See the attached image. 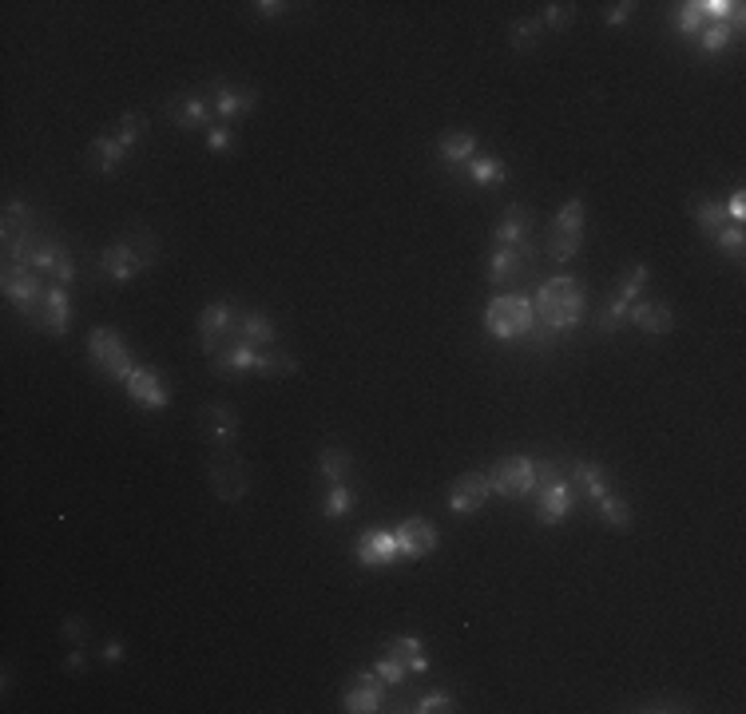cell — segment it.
<instances>
[{
    "mask_svg": "<svg viewBox=\"0 0 746 714\" xmlns=\"http://www.w3.org/2000/svg\"><path fill=\"white\" fill-rule=\"evenodd\" d=\"M536 318L556 334H568L584 318V282L572 274H560L536 290Z\"/></svg>",
    "mask_w": 746,
    "mask_h": 714,
    "instance_id": "1",
    "label": "cell"
},
{
    "mask_svg": "<svg viewBox=\"0 0 746 714\" xmlns=\"http://www.w3.org/2000/svg\"><path fill=\"white\" fill-rule=\"evenodd\" d=\"M532 322H536V310H532V302L524 294H496L485 310L488 334L500 342H520L532 330Z\"/></svg>",
    "mask_w": 746,
    "mask_h": 714,
    "instance_id": "2",
    "label": "cell"
},
{
    "mask_svg": "<svg viewBox=\"0 0 746 714\" xmlns=\"http://www.w3.org/2000/svg\"><path fill=\"white\" fill-rule=\"evenodd\" d=\"M536 254L540 246L532 242V238H524V242L516 246H496L493 262H488V278H493V286H528L532 270H536Z\"/></svg>",
    "mask_w": 746,
    "mask_h": 714,
    "instance_id": "3",
    "label": "cell"
},
{
    "mask_svg": "<svg viewBox=\"0 0 746 714\" xmlns=\"http://www.w3.org/2000/svg\"><path fill=\"white\" fill-rule=\"evenodd\" d=\"M580 242H584V203L568 199V203H564V211L556 215L552 231H548V258H552V262L576 258Z\"/></svg>",
    "mask_w": 746,
    "mask_h": 714,
    "instance_id": "4",
    "label": "cell"
},
{
    "mask_svg": "<svg viewBox=\"0 0 746 714\" xmlns=\"http://www.w3.org/2000/svg\"><path fill=\"white\" fill-rule=\"evenodd\" d=\"M88 349H92V361L104 369L108 377H116V381H124L131 373V349L127 342L119 338L116 330H108V326H100V330H92V338H88Z\"/></svg>",
    "mask_w": 746,
    "mask_h": 714,
    "instance_id": "5",
    "label": "cell"
},
{
    "mask_svg": "<svg viewBox=\"0 0 746 714\" xmlns=\"http://www.w3.org/2000/svg\"><path fill=\"white\" fill-rule=\"evenodd\" d=\"M211 488H215V496L227 500V504L242 500L250 492L247 464H242L235 453H219V449H215V461H211Z\"/></svg>",
    "mask_w": 746,
    "mask_h": 714,
    "instance_id": "6",
    "label": "cell"
},
{
    "mask_svg": "<svg viewBox=\"0 0 746 714\" xmlns=\"http://www.w3.org/2000/svg\"><path fill=\"white\" fill-rule=\"evenodd\" d=\"M488 480H493V492L500 496H532L536 492V464L528 461V457H508V461H500L493 472H488Z\"/></svg>",
    "mask_w": 746,
    "mask_h": 714,
    "instance_id": "7",
    "label": "cell"
},
{
    "mask_svg": "<svg viewBox=\"0 0 746 714\" xmlns=\"http://www.w3.org/2000/svg\"><path fill=\"white\" fill-rule=\"evenodd\" d=\"M28 318H32V326H40L44 334H52V338H64V334H68V322H72L68 290H64V286H52V290H44L40 306L32 310Z\"/></svg>",
    "mask_w": 746,
    "mask_h": 714,
    "instance_id": "8",
    "label": "cell"
},
{
    "mask_svg": "<svg viewBox=\"0 0 746 714\" xmlns=\"http://www.w3.org/2000/svg\"><path fill=\"white\" fill-rule=\"evenodd\" d=\"M4 294H8V302H16V306L24 310V314H32V310L40 306V298H44L40 278L32 274L24 262H4Z\"/></svg>",
    "mask_w": 746,
    "mask_h": 714,
    "instance_id": "9",
    "label": "cell"
},
{
    "mask_svg": "<svg viewBox=\"0 0 746 714\" xmlns=\"http://www.w3.org/2000/svg\"><path fill=\"white\" fill-rule=\"evenodd\" d=\"M493 496V480H488V472H465L453 480V492H449V508L453 512H481L485 508V500Z\"/></svg>",
    "mask_w": 746,
    "mask_h": 714,
    "instance_id": "10",
    "label": "cell"
},
{
    "mask_svg": "<svg viewBox=\"0 0 746 714\" xmlns=\"http://www.w3.org/2000/svg\"><path fill=\"white\" fill-rule=\"evenodd\" d=\"M203 429H207L211 445L219 453H231L235 441H239V413L231 405H203Z\"/></svg>",
    "mask_w": 746,
    "mask_h": 714,
    "instance_id": "11",
    "label": "cell"
},
{
    "mask_svg": "<svg viewBox=\"0 0 746 714\" xmlns=\"http://www.w3.org/2000/svg\"><path fill=\"white\" fill-rule=\"evenodd\" d=\"M393 536H397V556H405V560H421V556H429L437 548V528L429 520H421V516L405 520Z\"/></svg>",
    "mask_w": 746,
    "mask_h": 714,
    "instance_id": "12",
    "label": "cell"
},
{
    "mask_svg": "<svg viewBox=\"0 0 746 714\" xmlns=\"http://www.w3.org/2000/svg\"><path fill=\"white\" fill-rule=\"evenodd\" d=\"M100 266H104V274L116 278V282H131L139 270H147V258L139 254L135 242H112L108 250L100 254Z\"/></svg>",
    "mask_w": 746,
    "mask_h": 714,
    "instance_id": "13",
    "label": "cell"
},
{
    "mask_svg": "<svg viewBox=\"0 0 746 714\" xmlns=\"http://www.w3.org/2000/svg\"><path fill=\"white\" fill-rule=\"evenodd\" d=\"M124 389L131 393V401H135V405H143V409H167V401H171V393H167V385L159 381V373H151V369H139V365L124 377Z\"/></svg>",
    "mask_w": 746,
    "mask_h": 714,
    "instance_id": "14",
    "label": "cell"
},
{
    "mask_svg": "<svg viewBox=\"0 0 746 714\" xmlns=\"http://www.w3.org/2000/svg\"><path fill=\"white\" fill-rule=\"evenodd\" d=\"M231 322H235V310L223 306V302H215V306L203 310V318H199V346H203V354H207V357L219 354V342L231 334Z\"/></svg>",
    "mask_w": 746,
    "mask_h": 714,
    "instance_id": "15",
    "label": "cell"
},
{
    "mask_svg": "<svg viewBox=\"0 0 746 714\" xmlns=\"http://www.w3.org/2000/svg\"><path fill=\"white\" fill-rule=\"evenodd\" d=\"M397 560V536L393 532H362L358 536V564L362 568H385Z\"/></svg>",
    "mask_w": 746,
    "mask_h": 714,
    "instance_id": "16",
    "label": "cell"
},
{
    "mask_svg": "<svg viewBox=\"0 0 746 714\" xmlns=\"http://www.w3.org/2000/svg\"><path fill=\"white\" fill-rule=\"evenodd\" d=\"M572 504H576V496H572V480H560V484H552V488H540V492H536L540 524H560V520H568Z\"/></svg>",
    "mask_w": 746,
    "mask_h": 714,
    "instance_id": "17",
    "label": "cell"
},
{
    "mask_svg": "<svg viewBox=\"0 0 746 714\" xmlns=\"http://www.w3.org/2000/svg\"><path fill=\"white\" fill-rule=\"evenodd\" d=\"M381 699H385L381 679H373L370 671H362L358 687H354V691H346V699H342V710H350V714H370V710H381Z\"/></svg>",
    "mask_w": 746,
    "mask_h": 714,
    "instance_id": "18",
    "label": "cell"
},
{
    "mask_svg": "<svg viewBox=\"0 0 746 714\" xmlns=\"http://www.w3.org/2000/svg\"><path fill=\"white\" fill-rule=\"evenodd\" d=\"M627 322L639 326L647 334H671L675 330V314H671L667 302H639V306L627 310Z\"/></svg>",
    "mask_w": 746,
    "mask_h": 714,
    "instance_id": "19",
    "label": "cell"
},
{
    "mask_svg": "<svg viewBox=\"0 0 746 714\" xmlns=\"http://www.w3.org/2000/svg\"><path fill=\"white\" fill-rule=\"evenodd\" d=\"M532 231V215L520 207V203H512V207L500 215V223H496V246H516V242H524Z\"/></svg>",
    "mask_w": 746,
    "mask_h": 714,
    "instance_id": "20",
    "label": "cell"
},
{
    "mask_svg": "<svg viewBox=\"0 0 746 714\" xmlns=\"http://www.w3.org/2000/svg\"><path fill=\"white\" fill-rule=\"evenodd\" d=\"M211 108H215V100L207 104L203 96H187V100H171V119H175L179 127H207Z\"/></svg>",
    "mask_w": 746,
    "mask_h": 714,
    "instance_id": "21",
    "label": "cell"
},
{
    "mask_svg": "<svg viewBox=\"0 0 746 714\" xmlns=\"http://www.w3.org/2000/svg\"><path fill=\"white\" fill-rule=\"evenodd\" d=\"M473 151H477V139H473V131H449V135L441 139V159H445L449 167H461V163H469Z\"/></svg>",
    "mask_w": 746,
    "mask_h": 714,
    "instance_id": "22",
    "label": "cell"
},
{
    "mask_svg": "<svg viewBox=\"0 0 746 714\" xmlns=\"http://www.w3.org/2000/svg\"><path fill=\"white\" fill-rule=\"evenodd\" d=\"M254 361H258L254 346H250V342H239V346H231L227 354L211 357V365H215L219 373H247V369H254Z\"/></svg>",
    "mask_w": 746,
    "mask_h": 714,
    "instance_id": "23",
    "label": "cell"
},
{
    "mask_svg": "<svg viewBox=\"0 0 746 714\" xmlns=\"http://www.w3.org/2000/svg\"><path fill=\"white\" fill-rule=\"evenodd\" d=\"M691 211H695V223H699V231L707 234L711 242H715V234L727 226V207L719 199H699Z\"/></svg>",
    "mask_w": 746,
    "mask_h": 714,
    "instance_id": "24",
    "label": "cell"
},
{
    "mask_svg": "<svg viewBox=\"0 0 746 714\" xmlns=\"http://www.w3.org/2000/svg\"><path fill=\"white\" fill-rule=\"evenodd\" d=\"M572 484H580V488H584L592 500H600L604 492H608V472H604L600 464L576 461V464H572Z\"/></svg>",
    "mask_w": 746,
    "mask_h": 714,
    "instance_id": "25",
    "label": "cell"
},
{
    "mask_svg": "<svg viewBox=\"0 0 746 714\" xmlns=\"http://www.w3.org/2000/svg\"><path fill=\"white\" fill-rule=\"evenodd\" d=\"M254 100H258V96L254 92H242V88H219L215 92V111L219 116H242V111H250L254 108Z\"/></svg>",
    "mask_w": 746,
    "mask_h": 714,
    "instance_id": "26",
    "label": "cell"
},
{
    "mask_svg": "<svg viewBox=\"0 0 746 714\" xmlns=\"http://www.w3.org/2000/svg\"><path fill=\"white\" fill-rule=\"evenodd\" d=\"M600 516H604V524H608V528H616V532H627L631 524H635L627 500L611 496V492H604V496H600Z\"/></svg>",
    "mask_w": 746,
    "mask_h": 714,
    "instance_id": "27",
    "label": "cell"
},
{
    "mask_svg": "<svg viewBox=\"0 0 746 714\" xmlns=\"http://www.w3.org/2000/svg\"><path fill=\"white\" fill-rule=\"evenodd\" d=\"M318 469L330 484H346L350 476V453L346 449H322V457H318Z\"/></svg>",
    "mask_w": 746,
    "mask_h": 714,
    "instance_id": "28",
    "label": "cell"
},
{
    "mask_svg": "<svg viewBox=\"0 0 746 714\" xmlns=\"http://www.w3.org/2000/svg\"><path fill=\"white\" fill-rule=\"evenodd\" d=\"M239 330L250 346H270V342H274V326L262 314H239Z\"/></svg>",
    "mask_w": 746,
    "mask_h": 714,
    "instance_id": "29",
    "label": "cell"
},
{
    "mask_svg": "<svg viewBox=\"0 0 746 714\" xmlns=\"http://www.w3.org/2000/svg\"><path fill=\"white\" fill-rule=\"evenodd\" d=\"M96 151H100V171L104 175H112V171L124 163V155H127V147L119 143V139H112V135H96Z\"/></svg>",
    "mask_w": 746,
    "mask_h": 714,
    "instance_id": "30",
    "label": "cell"
},
{
    "mask_svg": "<svg viewBox=\"0 0 746 714\" xmlns=\"http://www.w3.org/2000/svg\"><path fill=\"white\" fill-rule=\"evenodd\" d=\"M469 179L473 183H481V187H488V183H504V167H500L496 159H469Z\"/></svg>",
    "mask_w": 746,
    "mask_h": 714,
    "instance_id": "31",
    "label": "cell"
},
{
    "mask_svg": "<svg viewBox=\"0 0 746 714\" xmlns=\"http://www.w3.org/2000/svg\"><path fill=\"white\" fill-rule=\"evenodd\" d=\"M294 369H298V361L286 357V354H258V361H254V373H262V377L294 373Z\"/></svg>",
    "mask_w": 746,
    "mask_h": 714,
    "instance_id": "32",
    "label": "cell"
},
{
    "mask_svg": "<svg viewBox=\"0 0 746 714\" xmlns=\"http://www.w3.org/2000/svg\"><path fill=\"white\" fill-rule=\"evenodd\" d=\"M540 28H544V20H516L512 24V48H516V52H528V48H536Z\"/></svg>",
    "mask_w": 746,
    "mask_h": 714,
    "instance_id": "33",
    "label": "cell"
},
{
    "mask_svg": "<svg viewBox=\"0 0 746 714\" xmlns=\"http://www.w3.org/2000/svg\"><path fill=\"white\" fill-rule=\"evenodd\" d=\"M354 508V496H350L346 484H330V500H326V520H338Z\"/></svg>",
    "mask_w": 746,
    "mask_h": 714,
    "instance_id": "34",
    "label": "cell"
},
{
    "mask_svg": "<svg viewBox=\"0 0 746 714\" xmlns=\"http://www.w3.org/2000/svg\"><path fill=\"white\" fill-rule=\"evenodd\" d=\"M742 238H746V231L734 223V226H723V231L715 234V246L723 254H731V258H742Z\"/></svg>",
    "mask_w": 746,
    "mask_h": 714,
    "instance_id": "35",
    "label": "cell"
},
{
    "mask_svg": "<svg viewBox=\"0 0 746 714\" xmlns=\"http://www.w3.org/2000/svg\"><path fill=\"white\" fill-rule=\"evenodd\" d=\"M405 671H409V667H405L401 659L385 655V659L373 667V675H381V683H389V687H401V683H405Z\"/></svg>",
    "mask_w": 746,
    "mask_h": 714,
    "instance_id": "36",
    "label": "cell"
},
{
    "mask_svg": "<svg viewBox=\"0 0 746 714\" xmlns=\"http://www.w3.org/2000/svg\"><path fill=\"white\" fill-rule=\"evenodd\" d=\"M731 36H734V32H731V28H727V24H711V28H707V32H703V52H707V56H715V52H723V48H727V44H731Z\"/></svg>",
    "mask_w": 746,
    "mask_h": 714,
    "instance_id": "37",
    "label": "cell"
},
{
    "mask_svg": "<svg viewBox=\"0 0 746 714\" xmlns=\"http://www.w3.org/2000/svg\"><path fill=\"white\" fill-rule=\"evenodd\" d=\"M675 24H679V32H683V36H695V32L703 28V12H699V0H695V4H683L675 12Z\"/></svg>",
    "mask_w": 746,
    "mask_h": 714,
    "instance_id": "38",
    "label": "cell"
},
{
    "mask_svg": "<svg viewBox=\"0 0 746 714\" xmlns=\"http://www.w3.org/2000/svg\"><path fill=\"white\" fill-rule=\"evenodd\" d=\"M643 282H647V266L639 262V266L631 270V278H623V282H619V294H616V298H619V302H635L639 290H643Z\"/></svg>",
    "mask_w": 746,
    "mask_h": 714,
    "instance_id": "39",
    "label": "cell"
},
{
    "mask_svg": "<svg viewBox=\"0 0 746 714\" xmlns=\"http://www.w3.org/2000/svg\"><path fill=\"white\" fill-rule=\"evenodd\" d=\"M623 322H627V302H619V298H616L608 310H604V318H600V334H616Z\"/></svg>",
    "mask_w": 746,
    "mask_h": 714,
    "instance_id": "40",
    "label": "cell"
},
{
    "mask_svg": "<svg viewBox=\"0 0 746 714\" xmlns=\"http://www.w3.org/2000/svg\"><path fill=\"white\" fill-rule=\"evenodd\" d=\"M413 710H417V714H445V710H453V695L433 691V695H425V699L417 702Z\"/></svg>",
    "mask_w": 746,
    "mask_h": 714,
    "instance_id": "41",
    "label": "cell"
},
{
    "mask_svg": "<svg viewBox=\"0 0 746 714\" xmlns=\"http://www.w3.org/2000/svg\"><path fill=\"white\" fill-rule=\"evenodd\" d=\"M572 16H576V4H548L544 24H548V28H556V32H564L572 24Z\"/></svg>",
    "mask_w": 746,
    "mask_h": 714,
    "instance_id": "42",
    "label": "cell"
},
{
    "mask_svg": "<svg viewBox=\"0 0 746 714\" xmlns=\"http://www.w3.org/2000/svg\"><path fill=\"white\" fill-rule=\"evenodd\" d=\"M699 12L711 16L715 24H727V16L734 12V0H699Z\"/></svg>",
    "mask_w": 746,
    "mask_h": 714,
    "instance_id": "43",
    "label": "cell"
},
{
    "mask_svg": "<svg viewBox=\"0 0 746 714\" xmlns=\"http://www.w3.org/2000/svg\"><path fill=\"white\" fill-rule=\"evenodd\" d=\"M560 480H564V472H560V464H556V461H540L536 464V492L552 488V484H560Z\"/></svg>",
    "mask_w": 746,
    "mask_h": 714,
    "instance_id": "44",
    "label": "cell"
},
{
    "mask_svg": "<svg viewBox=\"0 0 746 714\" xmlns=\"http://www.w3.org/2000/svg\"><path fill=\"white\" fill-rule=\"evenodd\" d=\"M139 127H143V119H139V116H124V123H119V135H116V139H119L124 147H131V143L139 139Z\"/></svg>",
    "mask_w": 746,
    "mask_h": 714,
    "instance_id": "45",
    "label": "cell"
},
{
    "mask_svg": "<svg viewBox=\"0 0 746 714\" xmlns=\"http://www.w3.org/2000/svg\"><path fill=\"white\" fill-rule=\"evenodd\" d=\"M727 215H731L734 223L742 226V219H746V195H742V187H739V191L731 195V203H727Z\"/></svg>",
    "mask_w": 746,
    "mask_h": 714,
    "instance_id": "46",
    "label": "cell"
},
{
    "mask_svg": "<svg viewBox=\"0 0 746 714\" xmlns=\"http://www.w3.org/2000/svg\"><path fill=\"white\" fill-rule=\"evenodd\" d=\"M227 143H231V131H227V127H207V147H211V151H223Z\"/></svg>",
    "mask_w": 746,
    "mask_h": 714,
    "instance_id": "47",
    "label": "cell"
},
{
    "mask_svg": "<svg viewBox=\"0 0 746 714\" xmlns=\"http://www.w3.org/2000/svg\"><path fill=\"white\" fill-rule=\"evenodd\" d=\"M64 635H68L72 643H88V627H84V619H68V623H64Z\"/></svg>",
    "mask_w": 746,
    "mask_h": 714,
    "instance_id": "48",
    "label": "cell"
},
{
    "mask_svg": "<svg viewBox=\"0 0 746 714\" xmlns=\"http://www.w3.org/2000/svg\"><path fill=\"white\" fill-rule=\"evenodd\" d=\"M631 12H635V4H631V0H627V4H611V12H608V24H623V20H627Z\"/></svg>",
    "mask_w": 746,
    "mask_h": 714,
    "instance_id": "49",
    "label": "cell"
},
{
    "mask_svg": "<svg viewBox=\"0 0 746 714\" xmlns=\"http://www.w3.org/2000/svg\"><path fill=\"white\" fill-rule=\"evenodd\" d=\"M254 8H258L262 16H282V12H286L282 0H278V4H274V0H262V4H254Z\"/></svg>",
    "mask_w": 746,
    "mask_h": 714,
    "instance_id": "50",
    "label": "cell"
},
{
    "mask_svg": "<svg viewBox=\"0 0 746 714\" xmlns=\"http://www.w3.org/2000/svg\"><path fill=\"white\" fill-rule=\"evenodd\" d=\"M639 710H683V702H671V699H655V702H647V707H639Z\"/></svg>",
    "mask_w": 746,
    "mask_h": 714,
    "instance_id": "51",
    "label": "cell"
},
{
    "mask_svg": "<svg viewBox=\"0 0 746 714\" xmlns=\"http://www.w3.org/2000/svg\"><path fill=\"white\" fill-rule=\"evenodd\" d=\"M104 659H112V663H116V659H124V643H119V639H112V643L104 647Z\"/></svg>",
    "mask_w": 746,
    "mask_h": 714,
    "instance_id": "52",
    "label": "cell"
}]
</instances>
